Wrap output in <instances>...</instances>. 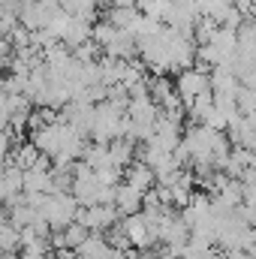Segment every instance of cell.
<instances>
[{"mask_svg":"<svg viewBox=\"0 0 256 259\" xmlns=\"http://www.w3.org/2000/svg\"><path fill=\"white\" fill-rule=\"evenodd\" d=\"M78 211H81V205H78V199L72 193H52L49 202H46V208H42L39 214L52 223L55 232H61V229L72 226V223L78 220Z\"/></svg>","mask_w":256,"mask_h":259,"instance_id":"obj_1","label":"cell"},{"mask_svg":"<svg viewBox=\"0 0 256 259\" xmlns=\"http://www.w3.org/2000/svg\"><path fill=\"white\" fill-rule=\"evenodd\" d=\"M118 220H124V214L118 211V205H94V208H81L78 211V223L88 226L91 232H109L118 226Z\"/></svg>","mask_w":256,"mask_h":259,"instance_id":"obj_2","label":"cell"},{"mask_svg":"<svg viewBox=\"0 0 256 259\" xmlns=\"http://www.w3.org/2000/svg\"><path fill=\"white\" fill-rule=\"evenodd\" d=\"M175 91H178V97L184 100V106H193V100H196L199 94L211 91V72H205V69H199V66L178 72V75H175Z\"/></svg>","mask_w":256,"mask_h":259,"instance_id":"obj_3","label":"cell"},{"mask_svg":"<svg viewBox=\"0 0 256 259\" xmlns=\"http://www.w3.org/2000/svg\"><path fill=\"white\" fill-rule=\"evenodd\" d=\"M199 21H202V12H199L196 0H175V3H172V12H169V18H166V27H175L178 33L193 36Z\"/></svg>","mask_w":256,"mask_h":259,"instance_id":"obj_4","label":"cell"},{"mask_svg":"<svg viewBox=\"0 0 256 259\" xmlns=\"http://www.w3.org/2000/svg\"><path fill=\"white\" fill-rule=\"evenodd\" d=\"M124 184L136 187L139 193H151V190H154V184H157V172H154L151 166H145L142 160H136L127 172H124Z\"/></svg>","mask_w":256,"mask_h":259,"instance_id":"obj_5","label":"cell"},{"mask_svg":"<svg viewBox=\"0 0 256 259\" xmlns=\"http://www.w3.org/2000/svg\"><path fill=\"white\" fill-rule=\"evenodd\" d=\"M211 91H214L217 97H238L241 78H238L229 66H217V69L211 72Z\"/></svg>","mask_w":256,"mask_h":259,"instance_id":"obj_6","label":"cell"},{"mask_svg":"<svg viewBox=\"0 0 256 259\" xmlns=\"http://www.w3.org/2000/svg\"><path fill=\"white\" fill-rule=\"evenodd\" d=\"M30 142L46 154V157H58L61 151V124H49V127H39L30 133Z\"/></svg>","mask_w":256,"mask_h":259,"instance_id":"obj_7","label":"cell"},{"mask_svg":"<svg viewBox=\"0 0 256 259\" xmlns=\"http://www.w3.org/2000/svg\"><path fill=\"white\" fill-rule=\"evenodd\" d=\"M91 39H94V21H88V18H72L61 42H64L69 52H75L78 46H84V42H91Z\"/></svg>","mask_w":256,"mask_h":259,"instance_id":"obj_8","label":"cell"},{"mask_svg":"<svg viewBox=\"0 0 256 259\" xmlns=\"http://www.w3.org/2000/svg\"><path fill=\"white\" fill-rule=\"evenodd\" d=\"M72 253H75V259H109L112 253H115V247L109 244V238H106V235L91 232V238H88L81 247H75Z\"/></svg>","mask_w":256,"mask_h":259,"instance_id":"obj_9","label":"cell"},{"mask_svg":"<svg viewBox=\"0 0 256 259\" xmlns=\"http://www.w3.org/2000/svg\"><path fill=\"white\" fill-rule=\"evenodd\" d=\"M118 211L124 214V220L133 217V214H142L145 211V193H139L136 187H130V184H121L118 187Z\"/></svg>","mask_w":256,"mask_h":259,"instance_id":"obj_10","label":"cell"},{"mask_svg":"<svg viewBox=\"0 0 256 259\" xmlns=\"http://www.w3.org/2000/svg\"><path fill=\"white\" fill-rule=\"evenodd\" d=\"M109 154H112V166L127 172L130 166L136 163V160H133V154H136V142H130V139H118V142L109 145Z\"/></svg>","mask_w":256,"mask_h":259,"instance_id":"obj_11","label":"cell"},{"mask_svg":"<svg viewBox=\"0 0 256 259\" xmlns=\"http://www.w3.org/2000/svg\"><path fill=\"white\" fill-rule=\"evenodd\" d=\"M124 72H127V61H118V58H100V75H103V84L106 88H115L124 81Z\"/></svg>","mask_w":256,"mask_h":259,"instance_id":"obj_12","label":"cell"},{"mask_svg":"<svg viewBox=\"0 0 256 259\" xmlns=\"http://www.w3.org/2000/svg\"><path fill=\"white\" fill-rule=\"evenodd\" d=\"M39 157H42V151H39L33 142H27V145H18L6 163H15L18 169H24V172H27V169H33V166L39 163Z\"/></svg>","mask_w":256,"mask_h":259,"instance_id":"obj_13","label":"cell"},{"mask_svg":"<svg viewBox=\"0 0 256 259\" xmlns=\"http://www.w3.org/2000/svg\"><path fill=\"white\" fill-rule=\"evenodd\" d=\"M97 3L100 0H61V6H64V12H69L72 18H88V21H100L97 18Z\"/></svg>","mask_w":256,"mask_h":259,"instance_id":"obj_14","label":"cell"},{"mask_svg":"<svg viewBox=\"0 0 256 259\" xmlns=\"http://www.w3.org/2000/svg\"><path fill=\"white\" fill-rule=\"evenodd\" d=\"M151 97H154V103L163 109L172 97H178V91H175V81H169L166 75H154L151 78Z\"/></svg>","mask_w":256,"mask_h":259,"instance_id":"obj_15","label":"cell"},{"mask_svg":"<svg viewBox=\"0 0 256 259\" xmlns=\"http://www.w3.org/2000/svg\"><path fill=\"white\" fill-rule=\"evenodd\" d=\"M139 6H118V9H109V15H106V21H112L115 27H121V30H133V24L139 21Z\"/></svg>","mask_w":256,"mask_h":259,"instance_id":"obj_16","label":"cell"},{"mask_svg":"<svg viewBox=\"0 0 256 259\" xmlns=\"http://www.w3.org/2000/svg\"><path fill=\"white\" fill-rule=\"evenodd\" d=\"M15 247H21V229L6 217L0 223V250L3 253H15Z\"/></svg>","mask_w":256,"mask_h":259,"instance_id":"obj_17","label":"cell"},{"mask_svg":"<svg viewBox=\"0 0 256 259\" xmlns=\"http://www.w3.org/2000/svg\"><path fill=\"white\" fill-rule=\"evenodd\" d=\"M64 238H66V247H69V250H75V247H81V244L91 238V229H88V226H81V223L75 220L72 226H66V229H64Z\"/></svg>","mask_w":256,"mask_h":259,"instance_id":"obj_18","label":"cell"},{"mask_svg":"<svg viewBox=\"0 0 256 259\" xmlns=\"http://www.w3.org/2000/svg\"><path fill=\"white\" fill-rule=\"evenodd\" d=\"M100 52H103V49H100V46H97V42L91 39V42L78 46V49L72 52V58H75L78 64H100V61H97V58H100Z\"/></svg>","mask_w":256,"mask_h":259,"instance_id":"obj_19","label":"cell"},{"mask_svg":"<svg viewBox=\"0 0 256 259\" xmlns=\"http://www.w3.org/2000/svg\"><path fill=\"white\" fill-rule=\"evenodd\" d=\"M238 109H241V115L247 118V115H256V91L253 88H244L241 84V91H238Z\"/></svg>","mask_w":256,"mask_h":259,"instance_id":"obj_20","label":"cell"},{"mask_svg":"<svg viewBox=\"0 0 256 259\" xmlns=\"http://www.w3.org/2000/svg\"><path fill=\"white\" fill-rule=\"evenodd\" d=\"M241 84H244V88H253V91H256V69H250V72L241 78Z\"/></svg>","mask_w":256,"mask_h":259,"instance_id":"obj_21","label":"cell"},{"mask_svg":"<svg viewBox=\"0 0 256 259\" xmlns=\"http://www.w3.org/2000/svg\"><path fill=\"white\" fill-rule=\"evenodd\" d=\"M109 9H118V6H136V0H106Z\"/></svg>","mask_w":256,"mask_h":259,"instance_id":"obj_22","label":"cell"},{"mask_svg":"<svg viewBox=\"0 0 256 259\" xmlns=\"http://www.w3.org/2000/svg\"><path fill=\"white\" fill-rule=\"evenodd\" d=\"M250 253L256 256V226H253V235H250Z\"/></svg>","mask_w":256,"mask_h":259,"instance_id":"obj_23","label":"cell"},{"mask_svg":"<svg viewBox=\"0 0 256 259\" xmlns=\"http://www.w3.org/2000/svg\"><path fill=\"white\" fill-rule=\"evenodd\" d=\"M127 256H130V259H139V253H133V250H127Z\"/></svg>","mask_w":256,"mask_h":259,"instance_id":"obj_24","label":"cell"}]
</instances>
